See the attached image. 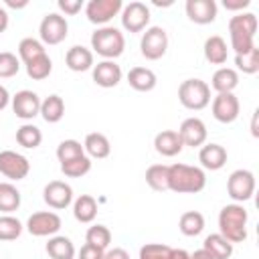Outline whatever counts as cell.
Instances as JSON below:
<instances>
[{"mask_svg": "<svg viewBox=\"0 0 259 259\" xmlns=\"http://www.w3.org/2000/svg\"><path fill=\"white\" fill-rule=\"evenodd\" d=\"M10 99H12V97H10L8 89H6L4 85H0V111H2V109H6V105L10 103Z\"/></svg>", "mask_w": 259, "mask_h": 259, "instance_id": "obj_47", "label": "cell"}, {"mask_svg": "<svg viewBox=\"0 0 259 259\" xmlns=\"http://www.w3.org/2000/svg\"><path fill=\"white\" fill-rule=\"evenodd\" d=\"M47 253L51 259H75V245L65 235H53L47 243Z\"/></svg>", "mask_w": 259, "mask_h": 259, "instance_id": "obj_27", "label": "cell"}, {"mask_svg": "<svg viewBox=\"0 0 259 259\" xmlns=\"http://www.w3.org/2000/svg\"><path fill=\"white\" fill-rule=\"evenodd\" d=\"M148 24H150V8L144 2L136 0L121 8V26L127 32H142L148 28Z\"/></svg>", "mask_w": 259, "mask_h": 259, "instance_id": "obj_12", "label": "cell"}, {"mask_svg": "<svg viewBox=\"0 0 259 259\" xmlns=\"http://www.w3.org/2000/svg\"><path fill=\"white\" fill-rule=\"evenodd\" d=\"M30 172V162L26 156L14 152V150H2L0 152V174L8 180H22Z\"/></svg>", "mask_w": 259, "mask_h": 259, "instance_id": "obj_10", "label": "cell"}, {"mask_svg": "<svg viewBox=\"0 0 259 259\" xmlns=\"http://www.w3.org/2000/svg\"><path fill=\"white\" fill-rule=\"evenodd\" d=\"M123 8L121 0H89L85 6V16L91 24L105 26L113 16H117Z\"/></svg>", "mask_w": 259, "mask_h": 259, "instance_id": "obj_11", "label": "cell"}, {"mask_svg": "<svg viewBox=\"0 0 259 259\" xmlns=\"http://www.w3.org/2000/svg\"><path fill=\"white\" fill-rule=\"evenodd\" d=\"M154 148H156V152L160 156L172 158V156H176V154L182 152L184 144H182V140H180V136H178L176 130H162L154 138Z\"/></svg>", "mask_w": 259, "mask_h": 259, "instance_id": "obj_21", "label": "cell"}, {"mask_svg": "<svg viewBox=\"0 0 259 259\" xmlns=\"http://www.w3.org/2000/svg\"><path fill=\"white\" fill-rule=\"evenodd\" d=\"M16 142H18V146H22L26 150H34L42 142V132L32 123H24L16 130Z\"/></svg>", "mask_w": 259, "mask_h": 259, "instance_id": "obj_32", "label": "cell"}, {"mask_svg": "<svg viewBox=\"0 0 259 259\" xmlns=\"http://www.w3.org/2000/svg\"><path fill=\"white\" fill-rule=\"evenodd\" d=\"M251 4V0H223V6L227 10H233V12H243V8H247Z\"/></svg>", "mask_w": 259, "mask_h": 259, "instance_id": "obj_45", "label": "cell"}, {"mask_svg": "<svg viewBox=\"0 0 259 259\" xmlns=\"http://www.w3.org/2000/svg\"><path fill=\"white\" fill-rule=\"evenodd\" d=\"M127 83L136 91H152L158 83V77L148 67H132L127 73Z\"/></svg>", "mask_w": 259, "mask_h": 259, "instance_id": "obj_25", "label": "cell"}, {"mask_svg": "<svg viewBox=\"0 0 259 259\" xmlns=\"http://www.w3.org/2000/svg\"><path fill=\"white\" fill-rule=\"evenodd\" d=\"M184 8H186L188 20H192L194 24H210L214 22L219 12L214 0H186Z\"/></svg>", "mask_w": 259, "mask_h": 259, "instance_id": "obj_17", "label": "cell"}, {"mask_svg": "<svg viewBox=\"0 0 259 259\" xmlns=\"http://www.w3.org/2000/svg\"><path fill=\"white\" fill-rule=\"evenodd\" d=\"M204 59L210 63V65H225L227 63V57H229V47H227V40L219 34H212L204 40Z\"/></svg>", "mask_w": 259, "mask_h": 259, "instance_id": "obj_23", "label": "cell"}, {"mask_svg": "<svg viewBox=\"0 0 259 259\" xmlns=\"http://www.w3.org/2000/svg\"><path fill=\"white\" fill-rule=\"evenodd\" d=\"M212 109V117L221 123H233L239 117L241 111V103L237 99L235 93H217V97H212L210 103Z\"/></svg>", "mask_w": 259, "mask_h": 259, "instance_id": "obj_13", "label": "cell"}, {"mask_svg": "<svg viewBox=\"0 0 259 259\" xmlns=\"http://www.w3.org/2000/svg\"><path fill=\"white\" fill-rule=\"evenodd\" d=\"M22 235V223L12 214H0V241H14Z\"/></svg>", "mask_w": 259, "mask_h": 259, "instance_id": "obj_38", "label": "cell"}, {"mask_svg": "<svg viewBox=\"0 0 259 259\" xmlns=\"http://www.w3.org/2000/svg\"><path fill=\"white\" fill-rule=\"evenodd\" d=\"M103 259H130V253L121 247H113V249L103 253Z\"/></svg>", "mask_w": 259, "mask_h": 259, "instance_id": "obj_46", "label": "cell"}, {"mask_svg": "<svg viewBox=\"0 0 259 259\" xmlns=\"http://www.w3.org/2000/svg\"><path fill=\"white\" fill-rule=\"evenodd\" d=\"M239 85V73L231 67H219L214 73H212V79H210V85L217 93H233Z\"/></svg>", "mask_w": 259, "mask_h": 259, "instance_id": "obj_24", "label": "cell"}, {"mask_svg": "<svg viewBox=\"0 0 259 259\" xmlns=\"http://www.w3.org/2000/svg\"><path fill=\"white\" fill-rule=\"evenodd\" d=\"M73 217L79 223H93L97 217V200L91 194H81L75 202H73Z\"/></svg>", "mask_w": 259, "mask_h": 259, "instance_id": "obj_29", "label": "cell"}, {"mask_svg": "<svg viewBox=\"0 0 259 259\" xmlns=\"http://www.w3.org/2000/svg\"><path fill=\"white\" fill-rule=\"evenodd\" d=\"M235 65L239 71H243L245 75H255L259 71V49L253 47L251 51L243 53V55H235ZM235 69V71H237Z\"/></svg>", "mask_w": 259, "mask_h": 259, "instance_id": "obj_37", "label": "cell"}, {"mask_svg": "<svg viewBox=\"0 0 259 259\" xmlns=\"http://www.w3.org/2000/svg\"><path fill=\"white\" fill-rule=\"evenodd\" d=\"M178 229L186 237H196L204 231V217L198 210H186L178 219Z\"/></svg>", "mask_w": 259, "mask_h": 259, "instance_id": "obj_30", "label": "cell"}, {"mask_svg": "<svg viewBox=\"0 0 259 259\" xmlns=\"http://www.w3.org/2000/svg\"><path fill=\"white\" fill-rule=\"evenodd\" d=\"M83 150H85V156L95 158V160H103V158H107L111 154V144H109L105 134L91 132V134L85 136Z\"/></svg>", "mask_w": 259, "mask_h": 259, "instance_id": "obj_22", "label": "cell"}, {"mask_svg": "<svg viewBox=\"0 0 259 259\" xmlns=\"http://www.w3.org/2000/svg\"><path fill=\"white\" fill-rule=\"evenodd\" d=\"M91 158L89 156H79L75 160H69V162H63L61 164V172L67 176V178H81L85 174H89L91 170Z\"/></svg>", "mask_w": 259, "mask_h": 259, "instance_id": "obj_36", "label": "cell"}, {"mask_svg": "<svg viewBox=\"0 0 259 259\" xmlns=\"http://www.w3.org/2000/svg\"><path fill=\"white\" fill-rule=\"evenodd\" d=\"M202 249L212 259H231V255H233V243H229L221 233L208 235L202 243Z\"/></svg>", "mask_w": 259, "mask_h": 259, "instance_id": "obj_26", "label": "cell"}, {"mask_svg": "<svg viewBox=\"0 0 259 259\" xmlns=\"http://www.w3.org/2000/svg\"><path fill=\"white\" fill-rule=\"evenodd\" d=\"M79 156H85V150H83V144L77 142V140H63L59 146H57V158L59 162H69V160H75Z\"/></svg>", "mask_w": 259, "mask_h": 259, "instance_id": "obj_40", "label": "cell"}, {"mask_svg": "<svg viewBox=\"0 0 259 259\" xmlns=\"http://www.w3.org/2000/svg\"><path fill=\"white\" fill-rule=\"evenodd\" d=\"M190 259H212L204 249H198V251H194V253H190Z\"/></svg>", "mask_w": 259, "mask_h": 259, "instance_id": "obj_50", "label": "cell"}, {"mask_svg": "<svg viewBox=\"0 0 259 259\" xmlns=\"http://www.w3.org/2000/svg\"><path fill=\"white\" fill-rule=\"evenodd\" d=\"M146 182L152 190H158V192L168 190V166L166 164H152L146 170Z\"/></svg>", "mask_w": 259, "mask_h": 259, "instance_id": "obj_33", "label": "cell"}, {"mask_svg": "<svg viewBox=\"0 0 259 259\" xmlns=\"http://www.w3.org/2000/svg\"><path fill=\"white\" fill-rule=\"evenodd\" d=\"M227 150L221 144H202L198 152V162L204 170H221L227 164Z\"/></svg>", "mask_w": 259, "mask_h": 259, "instance_id": "obj_19", "label": "cell"}, {"mask_svg": "<svg viewBox=\"0 0 259 259\" xmlns=\"http://www.w3.org/2000/svg\"><path fill=\"white\" fill-rule=\"evenodd\" d=\"M28 2L26 0H20V2H14V0H6V6H10V8H24Z\"/></svg>", "mask_w": 259, "mask_h": 259, "instance_id": "obj_51", "label": "cell"}, {"mask_svg": "<svg viewBox=\"0 0 259 259\" xmlns=\"http://www.w3.org/2000/svg\"><path fill=\"white\" fill-rule=\"evenodd\" d=\"M170 259H190V253L184 251V249H172Z\"/></svg>", "mask_w": 259, "mask_h": 259, "instance_id": "obj_49", "label": "cell"}, {"mask_svg": "<svg viewBox=\"0 0 259 259\" xmlns=\"http://www.w3.org/2000/svg\"><path fill=\"white\" fill-rule=\"evenodd\" d=\"M251 134L257 138L259 136V130H257V111L253 113V121H251Z\"/></svg>", "mask_w": 259, "mask_h": 259, "instance_id": "obj_52", "label": "cell"}, {"mask_svg": "<svg viewBox=\"0 0 259 259\" xmlns=\"http://www.w3.org/2000/svg\"><path fill=\"white\" fill-rule=\"evenodd\" d=\"M91 49L93 53L101 55L105 61H113L125 49L123 32L115 26H101L91 34Z\"/></svg>", "mask_w": 259, "mask_h": 259, "instance_id": "obj_4", "label": "cell"}, {"mask_svg": "<svg viewBox=\"0 0 259 259\" xmlns=\"http://www.w3.org/2000/svg\"><path fill=\"white\" fill-rule=\"evenodd\" d=\"M6 28H8V12L0 6V34H2Z\"/></svg>", "mask_w": 259, "mask_h": 259, "instance_id": "obj_48", "label": "cell"}, {"mask_svg": "<svg viewBox=\"0 0 259 259\" xmlns=\"http://www.w3.org/2000/svg\"><path fill=\"white\" fill-rule=\"evenodd\" d=\"M40 55H47V49H45V45H42L40 40H36V38H32V36H26V38H22V40L18 42V59H20L24 65L30 63L32 59L40 57Z\"/></svg>", "mask_w": 259, "mask_h": 259, "instance_id": "obj_34", "label": "cell"}, {"mask_svg": "<svg viewBox=\"0 0 259 259\" xmlns=\"http://www.w3.org/2000/svg\"><path fill=\"white\" fill-rule=\"evenodd\" d=\"M247 208L239 202L225 204L219 212V233L229 243H243L247 239Z\"/></svg>", "mask_w": 259, "mask_h": 259, "instance_id": "obj_2", "label": "cell"}, {"mask_svg": "<svg viewBox=\"0 0 259 259\" xmlns=\"http://www.w3.org/2000/svg\"><path fill=\"white\" fill-rule=\"evenodd\" d=\"M206 186V174L198 166L172 164L168 166V190L178 194H196Z\"/></svg>", "mask_w": 259, "mask_h": 259, "instance_id": "obj_1", "label": "cell"}, {"mask_svg": "<svg viewBox=\"0 0 259 259\" xmlns=\"http://www.w3.org/2000/svg\"><path fill=\"white\" fill-rule=\"evenodd\" d=\"M65 65L71 69V71H75V73H83V71H89V69H93V51L91 49H87V47H83V45H75V47H71L69 51H67V55H65Z\"/></svg>", "mask_w": 259, "mask_h": 259, "instance_id": "obj_20", "label": "cell"}, {"mask_svg": "<svg viewBox=\"0 0 259 259\" xmlns=\"http://www.w3.org/2000/svg\"><path fill=\"white\" fill-rule=\"evenodd\" d=\"M24 67H26V75H28L30 79L42 81V79H47V77L51 75V71H53V61H51L49 55H40V57L32 59L30 63H26Z\"/></svg>", "mask_w": 259, "mask_h": 259, "instance_id": "obj_35", "label": "cell"}, {"mask_svg": "<svg viewBox=\"0 0 259 259\" xmlns=\"http://www.w3.org/2000/svg\"><path fill=\"white\" fill-rule=\"evenodd\" d=\"M178 101L190 109L200 111L210 103V87L202 79H186L178 87Z\"/></svg>", "mask_w": 259, "mask_h": 259, "instance_id": "obj_5", "label": "cell"}, {"mask_svg": "<svg viewBox=\"0 0 259 259\" xmlns=\"http://www.w3.org/2000/svg\"><path fill=\"white\" fill-rule=\"evenodd\" d=\"M61 217L53 210H38L32 212L26 221V231L34 237H53L61 231Z\"/></svg>", "mask_w": 259, "mask_h": 259, "instance_id": "obj_9", "label": "cell"}, {"mask_svg": "<svg viewBox=\"0 0 259 259\" xmlns=\"http://www.w3.org/2000/svg\"><path fill=\"white\" fill-rule=\"evenodd\" d=\"M20 190L12 182H0V212L10 214L20 206Z\"/></svg>", "mask_w": 259, "mask_h": 259, "instance_id": "obj_31", "label": "cell"}, {"mask_svg": "<svg viewBox=\"0 0 259 259\" xmlns=\"http://www.w3.org/2000/svg\"><path fill=\"white\" fill-rule=\"evenodd\" d=\"M10 101H12L14 115L20 117V119H32L40 113V97L30 89L18 91Z\"/></svg>", "mask_w": 259, "mask_h": 259, "instance_id": "obj_15", "label": "cell"}, {"mask_svg": "<svg viewBox=\"0 0 259 259\" xmlns=\"http://www.w3.org/2000/svg\"><path fill=\"white\" fill-rule=\"evenodd\" d=\"M103 253H105L103 249L85 243V245L81 247V251L77 253V257H79V259H103Z\"/></svg>", "mask_w": 259, "mask_h": 259, "instance_id": "obj_44", "label": "cell"}, {"mask_svg": "<svg viewBox=\"0 0 259 259\" xmlns=\"http://www.w3.org/2000/svg\"><path fill=\"white\" fill-rule=\"evenodd\" d=\"M257 16L253 12H237L229 20V38L235 55H243L255 47Z\"/></svg>", "mask_w": 259, "mask_h": 259, "instance_id": "obj_3", "label": "cell"}, {"mask_svg": "<svg viewBox=\"0 0 259 259\" xmlns=\"http://www.w3.org/2000/svg\"><path fill=\"white\" fill-rule=\"evenodd\" d=\"M172 247L164 243H146L140 249V259H170Z\"/></svg>", "mask_w": 259, "mask_h": 259, "instance_id": "obj_41", "label": "cell"}, {"mask_svg": "<svg viewBox=\"0 0 259 259\" xmlns=\"http://www.w3.org/2000/svg\"><path fill=\"white\" fill-rule=\"evenodd\" d=\"M93 81L103 89H111L121 81V67L115 61H99L93 65Z\"/></svg>", "mask_w": 259, "mask_h": 259, "instance_id": "obj_18", "label": "cell"}, {"mask_svg": "<svg viewBox=\"0 0 259 259\" xmlns=\"http://www.w3.org/2000/svg\"><path fill=\"white\" fill-rule=\"evenodd\" d=\"M18 71H20V59L10 51H2L0 53V77H14Z\"/></svg>", "mask_w": 259, "mask_h": 259, "instance_id": "obj_42", "label": "cell"}, {"mask_svg": "<svg viewBox=\"0 0 259 259\" xmlns=\"http://www.w3.org/2000/svg\"><path fill=\"white\" fill-rule=\"evenodd\" d=\"M57 6H59V10L65 12L67 16H75V14L83 8V2H81V0H59Z\"/></svg>", "mask_w": 259, "mask_h": 259, "instance_id": "obj_43", "label": "cell"}, {"mask_svg": "<svg viewBox=\"0 0 259 259\" xmlns=\"http://www.w3.org/2000/svg\"><path fill=\"white\" fill-rule=\"evenodd\" d=\"M227 192L235 202L243 204L255 192V174L251 170H245V168L231 172V176L227 180Z\"/></svg>", "mask_w": 259, "mask_h": 259, "instance_id": "obj_8", "label": "cell"}, {"mask_svg": "<svg viewBox=\"0 0 259 259\" xmlns=\"http://www.w3.org/2000/svg\"><path fill=\"white\" fill-rule=\"evenodd\" d=\"M69 34V22L59 12H49L38 26V36L42 45H59Z\"/></svg>", "mask_w": 259, "mask_h": 259, "instance_id": "obj_6", "label": "cell"}, {"mask_svg": "<svg viewBox=\"0 0 259 259\" xmlns=\"http://www.w3.org/2000/svg\"><path fill=\"white\" fill-rule=\"evenodd\" d=\"M38 115H42V119L47 121V123H57V121H61L63 119V115H65V101H63V97H59V95H49V97H45L42 101H40V113Z\"/></svg>", "mask_w": 259, "mask_h": 259, "instance_id": "obj_28", "label": "cell"}, {"mask_svg": "<svg viewBox=\"0 0 259 259\" xmlns=\"http://www.w3.org/2000/svg\"><path fill=\"white\" fill-rule=\"evenodd\" d=\"M85 241L93 247H99V249H107L109 243H111V231L105 227V225H93L87 229V235H85Z\"/></svg>", "mask_w": 259, "mask_h": 259, "instance_id": "obj_39", "label": "cell"}, {"mask_svg": "<svg viewBox=\"0 0 259 259\" xmlns=\"http://www.w3.org/2000/svg\"><path fill=\"white\" fill-rule=\"evenodd\" d=\"M178 136H180L184 146L200 148L206 142L208 132H206V125L200 117H186L178 127Z\"/></svg>", "mask_w": 259, "mask_h": 259, "instance_id": "obj_16", "label": "cell"}, {"mask_svg": "<svg viewBox=\"0 0 259 259\" xmlns=\"http://www.w3.org/2000/svg\"><path fill=\"white\" fill-rule=\"evenodd\" d=\"M42 200L51 208L63 210L73 202V188L63 180H51L42 190Z\"/></svg>", "mask_w": 259, "mask_h": 259, "instance_id": "obj_14", "label": "cell"}, {"mask_svg": "<svg viewBox=\"0 0 259 259\" xmlns=\"http://www.w3.org/2000/svg\"><path fill=\"white\" fill-rule=\"evenodd\" d=\"M140 51L148 61H158L168 51V32L162 26H148L140 40Z\"/></svg>", "mask_w": 259, "mask_h": 259, "instance_id": "obj_7", "label": "cell"}]
</instances>
